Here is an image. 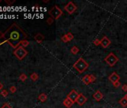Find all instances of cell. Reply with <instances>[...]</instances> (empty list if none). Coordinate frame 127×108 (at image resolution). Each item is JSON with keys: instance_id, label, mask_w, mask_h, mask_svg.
<instances>
[{"instance_id": "52a82bcc", "label": "cell", "mask_w": 127, "mask_h": 108, "mask_svg": "<svg viewBox=\"0 0 127 108\" xmlns=\"http://www.w3.org/2000/svg\"><path fill=\"white\" fill-rule=\"evenodd\" d=\"M79 94L78 93V92H76L75 89H73V90L71 91L70 93L67 95V98H68L69 99H70L73 102L75 103V102H76V100H77V98H79Z\"/></svg>"}, {"instance_id": "1f68e13d", "label": "cell", "mask_w": 127, "mask_h": 108, "mask_svg": "<svg viewBox=\"0 0 127 108\" xmlns=\"http://www.w3.org/2000/svg\"><path fill=\"white\" fill-rule=\"evenodd\" d=\"M2 88H3V85H2V84L1 83H0V90H1V89H2Z\"/></svg>"}, {"instance_id": "484cf974", "label": "cell", "mask_w": 127, "mask_h": 108, "mask_svg": "<svg viewBox=\"0 0 127 108\" xmlns=\"http://www.w3.org/2000/svg\"><path fill=\"white\" fill-rule=\"evenodd\" d=\"M47 23L49 24V25H52V23H53V18L52 17H49L47 20Z\"/></svg>"}, {"instance_id": "ac0fdd59", "label": "cell", "mask_w": 127, "mask_h": 108, "mask_svg": "<svg viewBox=\"0 0 127 108\" xmlns=\"http://www.w3.org/2000/svg\"><path fill=\"white\" fill-rule=\"evenodd\" d=\"M30 78L32 79V80L33 81H37L39 78V77H38V74L37 73H32L31 75H30Z\"/></svg>"}, {"instance_id": "7402d4cb", "label": "cell", "mask_w": 127, "mask_h": 108, "mask_svg": "<svg viewBox=\"0 0 127 108\" xmlns=\"http://www.w3.org/2000/svg\"><path fill=\"white\" fill-rule=\"evenodd\" d=\"M67 38H68V40H69V41H72L73 39V35L71 33V32H68L67 34Z\"/></svg>"}, {"instance_id": "7a4b0ae2", "label": "cell", "mask_w": 127, "mask_h": 108, "mask_svg": "<svg viewBox=\"0 0 127 108\" xmlns=\"http://www.w3.org/2000/svg\"><path fill=\"white\" fill-rule=\"evenodd\" d=\"M88 63L86 62L82 57H80L79 59H78V60L75 62L73 65V68L77 71L79 73L82 74L83 72L87 70L88 68Z\"/></svg>"}, {"instance_id": "4dcf8cb0", "label": "cell", "mask_w": 127, "mask_h": 108, "mask_svg": "<svg viewBox=\"0 0 127 108\" xmlns=\"http://www.w3.org/2000/svg\"><path fill=\"white\" fill-rule=\"evenodd\" d=\"M14 2H15L14 0H11V1H9V0H5V2L8 3V5H12Z\"/></svg>"}, {"instance_id": "cb8c5ba5", "label": "cell", "mask_w": 127, "mask_h": 108, "mask_svg": "<svg viewBox=\"0 0 127 108\" xmlns=\"http://www.w3.org/2000/svg\"><path fill=\"white\" fill-rule=\"evenodd\" d=\"M17 91V88L16 86H11V87H10V92H11V93H14V92H16Z\"/></svg>"}, {"instance_id": "f546056e", "label": "cell", "mask_w": 127, "mask_h": 108, "mask_svg": "<svg viewBox=\"0 0 127 108\" xmlns=\"http://www.w3.org/2000/svg\"><path fill=\"white\" fill-rule=\"evenodd\" d=\"M1 108H11V107L10 106V105L8 104V103H5V104Z\"/></svg>"}, {"instance_id": "d6a6232c", "label": "cell", "mask_w": 127, "mask_h": 108, "mask_svg": "<svg viewBox=\"0 0 127 108\" xmlns=\"http://www.w3.org/2000/svg\"><path fill=\"white\" fill-rule=\"evenodd\" d=\"M124 97H125V98H126L127 99V93H126V95H124Z\"/></svg>"}, {"instance_id": "9a60e30c", "label": "cell", "mask_w": 127, "mask_h": 108, "mask_svg": "<svg viewBox=\"0 0 127 108\" xmlns=\"http://www.w3.org/2000/svg\"><path fill=\"white\" fill-rule=\"evenodd\" d=\"M38 100H39L40 101H41V102H45L47 100V94L41 93L40 95H39V96H38Z\"/></svg>"}, {"instance_id": "8fae6325", "label": "cell", "mask_w": 127, "mask_h": 108, "mask_svg": "<svg viewBox=\"0 0 127 108\" xmlns=\"http://www.w3.org/2000/svg\"><path fill=\"white\" fill-rule=\"evenodd\" d=\"M93 98L96 100V101H99L100 100L103 99V93L99 91V90H97V91H96L95 92V93L93 95Z\"/></svg>"}, {"instance_id": "4316f807", "label": "cell", "mask_w": 127, "mask_h": 108, "mask_svg": "<svg viewBox=\"0 0 127 108\" xmlns=\"http://www.w3.org/2000/svg\"><path fill=\"white\" fill-rule=\"evenodd\" d=\"M113 86H114V87H115V88H118V87L120 86V81L115 82V83H113Z\"/></svg>"}, {"instance_id": "4fadbf2b", "label": "cell", "mask_w": 127, "mask_h": 108, "mask_svg": "<svg viewBox=\"0 0 127 108\" xmlns=\"http://www.w3.org/2000/svg\"><path fill=\"white\" fill-rule=\"evenodd\" d=\"M43 39H44V36L40 33H38L34 36V40L36 41L38 43H41L43 41Z\"/></svg>"}, {"instance_id": "2e32d148", "label": "cell", "mask_w": 127, "mask_h": 108, "mask_svg": "<svg viewBox=\"0 0 127 108\" xmlns=\"http://www.w3.org/2000/svg\"><path fill=\"white\" fill-rule=\"evenodd\" d=\"M70 52L74 55H76L79 52V48L77 47V46H73V47H72V48H71Z\"/></svg>"}, {"instance_id": "5b68a950", "label": "cell", "mask_w": 127, "mask_h": 108, "mask_svg": "<svg viewBox=\"0 0 127 108\" xmlns=\"http://www.w3.org/2000/svg\"><path fill=\"white\" fill-rule=\"evenodd\" d=\"M105 62L107 63L110 67H113L114 66L117 62H118V57L114 53H110L105 58Z\"/></svg>"}, {"instance_id": "30bf717a", "label": "cell", "mask_w": 127, "mask_h": 108, "mask_svg": "<svg viewBox=\"0 0 127 108\" xmlns=\"http://www.w3.org/2000/svg\"><path fill=\"white\" fill-rule=\"evenodd\" d=\"M120 79V76L116 73V72H113L112 74H111L109 77H108V80L111 82L112 83H115L117 81H119Z\"/></svg>"}, {"instance_id": "6da1fadb", "label": "cell", "mask_w": 127, "mask_h": 108, "mask_svg": "<svg viewBox=\"0 0 127 108\" xmlns=\"http://www.w3.org/2000/svg\"><path fill=\"white\" fill-rule=\"evenodd\" d=\"M27 37V34L16 23H14L2 35L4 41L14 49H17L22 41L25 40Z\"/></svg>"}, {"instance_id": "7c38bea8", "label": "cell", "mask_w": 127, "mask_h": 108, "mask_svg": "<svg viewBox=\"0 0 127 108\" xmlns=\"http://www.w3.org/2000/svg\"><path fill=\"white\" fill-rule=\"evenodd\" d=\"M74 104V102H73L70 99H69L68 98H66L63 101V104L64 107H66L67 108H70Z\"/></svg>"}, {"instance_id": "f1b7e54d", "label": "cell", "mask_w": 127, "mask_h": 108, "mask_svg": "<svg viewBox=\"0 0 127 108\" xmlns=\"http://www.w3.org/2000/svg\"><path fill=\"white\" fill-rule=\"evenodd\" d=\"M122 90L125 92H127V84H123V86H122Z\"/></svg>"}, {"instance_id": "8992f818", "label": "cell", "mask_w": 127, "mask_h": 108, "mask_svg": "<svg viewBox=\"0 0 127 108\" xmlns=\"http://www.w3.org/2000/svg\"><path fill=\"white\" fill-rule=\"evenodd\" d=\"M76 9H77V7H76L75 5L73 2H69L66 5L64 6V10L67 11L69 14H73Z\"/></svg>"}, {"instance_id": "44dd1931", "label": "cell", "mask_w": 127, "mask_h": 108, "mask_svg": "<svg viewBox=\"0 0 127 108\" xmlns=\"http://www.w3.org/2000/svg\"><path fill=\"white\" fill-rule=\"evenodd\" d=\"M61 39V41H62L63 42H64V43L69 42V40H68V38H67V35H63Z\"/></svg>"}, {"instance_id": "e0dca14e", "label": "cell", "mask_w": 127, "mask_h": 108, "mask_svg": "<svg viewBox=\"0 0 127 108\" xmlns=\"http://www.w3.org/2000/svg\"><path fill=\"white\" fill-rule=\"evenodd\" d=\"M119 103H120V104L121 105V106H123V107H126L127 106V99L125 97H123V98H122L120 100V101H119Z\"/></svg>"}, {"instance_id": "d4e9b609", "label": "cell", "mask_w": 127, "mask_h": 108, "mask_svg": "<svg viewBox=\"0 0 127 108\" xmlns=\"http://www.w3.org/2000/svg\"><path fill=\"white\" fill-rule=\"evenodd\" d=\"M94 44L96 45V46H99V45H101V40H99V39H95L94 41Z\"/></svg>"}, {"instance_id": "3957f363", "label": "cell", "mask_w": 127, "mask_h": 108, "mask_svg": "<svg viewBox=\"0 0 127 108\" xmlns=\"http://www.w3.org/2000/svg\"><path fill=\"white\" fill-rule=\"evenodd\" d=\"M14 54L15 55V56L19 59V60H22L23 59L25 56L28 54V51L25 50L23 47H22L21 45L19 46V47L15 49L14 51Z\"/></svg>"}, {"instance_id": "d6986e66", "label": "cell", "mask_w": 127, "mask_h": 108, "mask_svg": "<svg viewBox=\"0 0 127 108\" xmlns=\"http://www.w3.org/2000/svg\"><path fill=\"white\" fill-rule=\"evenodd\" d=\"M28 44H29V41H27V40H23V41H22V42L20 43V45H21L22 47H27Z\"/></svg>"}, {"instance_id": "603a6c76", "label": "cell", "mask_w": 127, "mask_h": 108, "mask_svg": "<svg viewBox=\"0 0 127 108\" xmlns=\"http://www.w3.org/2000/svg\"><path fill=\"white\" fill-rule=\"evenodd\" d=\"M1 95L4 97H7L8 95V92L5 89H3V90L1 91Z\"/></svg>"}, {"instance_id": "277c9868", "label": "cell", "mask_w": 127, "mask_h": 108, "mask_svg": "<svg viewBox=\"0 0 127 108\" xmlns=\"http://www.w3.org/2000/svg\"><path fill=\"white\" fill-rule=\"evenodd\" d=\"M49 14L50 15L52 18H53L55 20H58L63 14V11L58 6L55 5L49 10Z\"/></svg>"}, {"instance_id": "ffe728a7", "label": "cell", "mask_w": 127, "mask_h": 108, "mask_svg": "<svg viewBox=\"0 0 127 108\" xmlns=\"http://www.w3.org/2000/svg\"><path fill=\"white\" fill-rule=\"evenodd\" d=\"M26 79H27V76H26V74H22L21 75L19 76V80H21V81H23V82L25 81V80H26Z\"/></svg>"}, {"instance_id": "ba28073f", "label": "cell", "mask_w": 127, "mask_h": 108, "mask_svg": "<svg viewBox=\"0 0 127 108\" xmlns=\"http://www.w3.org/2000/svg\"><path fill=\"white\" fill-rule=\"evenodd\" d=\"M87 101H88L87 97L85 96L82 93H81V94H79L77 100H76V103H77L78 105L82 106V105H84L85 104L86 102H87Z\"/></svg>"}, {"instance_id": "83f0119b", "label": "cell", "mask_w": 127, "mask_h": 108, "mask_svg": "<svg viewBox=\"0 0 127 108\" xmlns=\"http://www.w3.org/2000/svg\"><path fill=\"white\" fill-rule=\"evenodd\" d=\"M90 81H91V83H93V82H94L96 80V77L94 75V74H90Z\"/></svg>"}, {"instance_id": "5bb4252c", "label": "cell", "mask_w": 127, "mask_h": 108, "mask_svg": "<svg viewBox=\"0 0 127 108\" xmlns=\"http://www.w3.org/2000/svg\"><path fill=\"white\" fill-rule=\"evenodd\" d=\"M82 82L85 84V85H88L91 83V81H90V75H85L84 76L82 79Z\"/></svg>"}, {"instance_id": "9c48e42d", "label": "cell", "mask_w": 127, "mask_h": 108, "mask_svg": "<svg viewBox=\"0 0 127 108\" xmlns=\"http://www.w3.org/2000/svg\"><path fill=\"white\" fill-rule=\"evenodd\" d=\"M111 44V41L109 38H108L106 36H104L103 39L101 40V46L103 48H107L108 46Z\"/></svg>"}]
</instances>
